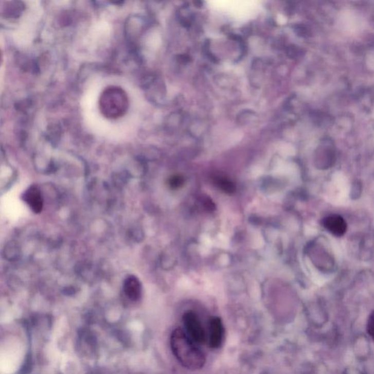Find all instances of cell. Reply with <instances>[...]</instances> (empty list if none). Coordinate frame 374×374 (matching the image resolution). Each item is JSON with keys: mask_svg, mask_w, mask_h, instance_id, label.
I'll return each mask as SVG.
<instances>
[{"mask_svg": "<svg viewBox=\"0 0 374 374\" xmlns=\"http://www.w3.org/2000/svg\"><path fill=\"white\" fill-rule=\"evenodd\" d=\"M170 347L177 361L187 369L199 370L204 366V353L182 329H175L172 333Z\"/></svg>", "mask_w": 374, "mask_h": 374, "instance_id": "1", "label": "cell"}, {"mask_svg": "<svg viewBox=\"0 0 374 374\" xmlns=\"http://www.w3.org/2000/svg\"><path fill=\"white\" fill-rule=\"evenodd\" d=\"M186 333L198 345L205 344L208 340L206 332L203 328L201 320L192 311L185 313L183 317Z\"/></svg>", "mask_w": 374, "mask_h": 374, "instance_id": "2", "label": "cell"}, {"mask_svg": "<svg viewBox=\"0 0 374 374\" xmlns=\"http://www.w3.org/2000/svg\"><path fill=\"white\" fill-rule=\"evenodd\" d=\"M322 224L329 233L336 237H341L347 232V222L345 219L339 215H334L325 217L322 220Z\"/></svg>", "mask_w": 374, "mask_h": 374, "instance_id": "3", "label": "cell"}, {"mask_svg": "<svg viewBox=\"0 0 374 374\" xmlns=\"http://www.w3.org/2000/svg\"><path fill=\"white\" fill-rule=\"evenodd\" d=\"M22 199L34 213H40L43 210V198L39 188L35 185L30 186L22 195Z\"/></svg>", "mask_w": 374, "mask_h": 374, "instance_id": "4", "label": "cell"}, {"mask_svg": "<svg viewBox=\"0 0 374 374\" xmlns=\"http://www.w3.org/2000/svg\"><path fill=\"white\" fill-rule=\"evenodd\" d=\"M224 339V326L219 317L210 320L208 344L211 348H218L222 345Z\"/></svg>", "mask_w": 374, "mask_h": 374, "instance_id": "5", "label": "cell"}, {"mask_svg": "<svg viewBox=\"0 0 374 374\" xmlns=\"http://www.w3.org/2000/svg\"><path fill=\"white\" fill-rule=\"evenodd\" d=\"M123 292L130 300L137 301L141 297V283L135 276H129L123 282Z\"/></svg>", "mask_w": 374, "mask_h": 374, "instance_id": "6", "label": "cell"}, {"mask_svg": "<svg viewBox=\"0 0 374 374\" xmlns=\"http://www.w3.org/2000/svg\"><path fill=\"white\" fill-rule=\"evenodd\" d=\"M216 185L219 187V189H222L226 193H233L235 191V186L230 181L225 178H221L218 177L215 181Z\"/></svg>", "mask_w": 374, "mask_h": 374, "instance_id": "7", "label": "cell"}, {"mask_svg": "<svg viewBox=\"0 0 374 374\" xmlns=\"http://www.w3.org/2000/svg\"><path fill=\"white\" fill-rule=\"evenodd\" d=\"M367 330L369 333L370 337L374 341V311L370 315L368 320V325H367Z\"/></svg>", "mask_w": 374, "mask_h": 374, "instance_id": "8", "label": "cell"}, {"mask_svg": "<svg viewBox=\"0 0 374 374\" xmlns=\"http://www.w3.org/2000/svg\"><path fill=\"white\" fill-rule=\"evenodd\" d=\"M183 183H184V181L181 177L173 176V178L170 179L169 184L170 187L173 189H177L182 186Z\"/></svg>", "mask_w": 374, "mask_h": 374, "instance_id": "9", "label": "cell"}]
</instances>
